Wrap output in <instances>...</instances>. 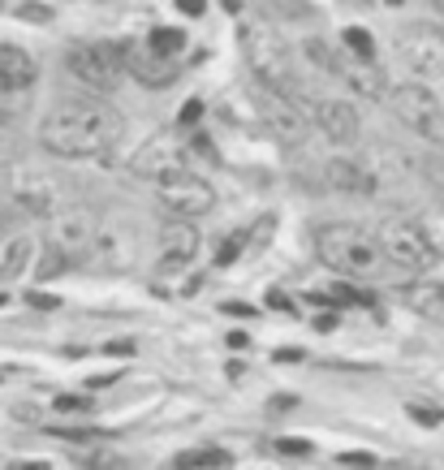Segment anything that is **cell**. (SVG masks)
I'll list each match as a JSON object with an SVG mask.
<instances>
[{
    "mask_svg": "<svg viewBox=\"0 0 444 470\" xmlns=\"http://www.w3.org/2000/svg\"><path fill=\"white\" fill-rule=\"evenodd\" d=\"M276 453H289V458H307L310 444H307V440H276Z\"/></svg>",
    "mask_w": 444,
    "mask_h": 470,
    "instance_id": "f1b7e54d",
    "label": "cell"
},
{
    "mask_svg": "<svg viewBox=\"0 0 444 470\" xmlns=\"http://www.w3.org/2000/svg\"><path fill=\"white\" fill-rule=\"evenodd\" d=\"M65 69L87 87V91H112L121 82V43H73L65 52Z\"/></svg>",
    "mask_w": 444,
    "mask_h": 470,
    "instance_id": "9c48e42d",
    "label": "cell"
},
{
    "mask_svg": "<svg viewBox=\"0 0 444 470\" xmlns=\"http://www.w3.org/2000/svg\"><path fill=\"white\" fill-rule=\"evenodd\" d=\"M18 151H22V138H18V130L0 117V165H9V160H18Z\"/></svg>",
    "mask_w": 444,
    "mask_h": 470,
    "instance_id": "7402d4cb",
    "label": "cell"
},
{
    "mask_svg": "<svg viewBox=\"0 0 444 470\" xmlns=\"http://www.w3.org/2000/svg\"><path fill=\"white\" fill-rule=\"evenodd\" d=\"M410 419H414V423H427V428H436V423L444 419V410H440V405H410Z\"/></svg>",
    "mask_w": 444,
    "mask_h": 470,
    "instance_id": "4316f807",
    "label": "cell"
},
{
    "mask_svg": "<svg viewBox=\"0 0 444 470\" xmlns=\"http://www.w3.org/2000/svg\"><path fill=\"white\" fill-rule=\"evenodd\" d=\"M151 186H156V203L169 212V220H199L216 207V190L186 165L151 168Z\"/></svg>",
    "mask_w": 444,
    "mask_h": 470,
    "instance_id": "3957f363",
    "label": "cell"
},
{
    "mask_svg": "<svg viewBox=\"0 0 444 470\" xmlns=\"http://www.w3.org/2000/svg\"><path fill=\"white\" fill-rule=\"evenodd\" d=\"M341 43H345V52H354L358 61H367V65H376V39L363 31V27H349V31L341 35Z\"/></svg>",
    "mask_w": 444,
    "mask_h": 470,
    "instance_id": "d6986e66",
    "label": "cell"
},
{
    "mask_svg": "<svg viewBox=\"0 0 444 470\" xmlns=\"http://www.w3.org/2000/svg\"><path fill=\"white\" fill-rule=\"evenodd\" d=\"M246 242H250L246 234H233V237H229V242L216 250V268H229V264H233V259L241 255V246H246Z\"/></svg>",
    "mask_w": 444,
    "mask_h": 470,
    "instance_id": "603a6c76",
    "label": "cell"
},
{
    "mask_svg": "<svg viewBox=\"0 0 444 470\" xmlns=\"http://www.w3.org/2000/svg\"><path fill=\"white\" fill-rule=\"evenodd\" d=\"M376 242H379V250H384V259L406 272H427L436 264L432 242H427L423 229H418L414 220H406V216H384L376 225Z\"/></svg>",
    "mask_w": 444,
    "mask_h": 470,
    "instance_id": "52a82bcc",
    "label": "cell"
},
{
    "mask_svg": "<svg viewBox=\"0 0 444 470\" xmlns=\"http://www.w3.org/2000/svg\"><path fill=\"white\" fill-rule=\"evenodd\" d=\"M0 380H4V375H0Z\"/></svg>",
    "mask_w": 444,
    "mask_h": 470,
    "instance_id": "60d3db41",
    "label": "cell"
},
{
    "mask_svg": "<svg viewBox=\"0 0 444 470\" xmlns=\"http://www.w3.org/2000/svg\"><path fill=\"white\" fill-rule=\"evenodd\" d=\"M121 138V112L100 96H78L61 100L43 117V147L65 160H87L112 151Z\"/></svg>",
    "mask_w": 444,
    "mask_h": 470,
    "instance_id": "6da1fadb",
    "label": "cell"
},
{
    "mask_svg": "<svg viewBox=\"0 0 444 470\" xmlns=\"http://www.w3.org/2000/svg\"><path fill=\"white\" fill-rule=\"evenodd\" d=\"M195 466H203V470H229V466H233V458H229L225 449H199V453H186V458L177 462V470H195Z\"/></svg>",
    "mask_w": 444,
    "mask_h": 470,
    "instance_id": "ac0fdd59",
    "label": "cell"
},
{
    "mask_svg": "<svg viewBox=\"0 0 444 470\" xmlns=\"http://www.w3.org/2000/svg\"><path fill=\"white\" fill-rule=\"evenodd\" d=\"M302 52H307L310 61L319 69H328V73H337L345 87L354 91V96H363V100H379L384 96V73L376 65H367V61H358L354 52H345V48H333L328 39H307L302 43Z\"/></svg>",
    "mask_w": 444,
    "mask_h": 470,
    "instance_id": "8992f818",
    "label": "cell"
},
{
    "mask_svg": "<svg viewBox=\"0 0 444 470\" xmlns=\"http://www.w3.org/2000/svg\"><path fill=\"white\" fill-rule=\"evenodd\" d=\"M199 117H203V104H199V100H190V104H186V108H181V117H177V126H186V130H190V126H195Z\"/></svg>",
    "mask_w": 444,
    "mask_h": 470,
    "instance_id": "f546056e",
    "label": "cell"
},
{
    "mask_svg": "<svg viewBox=\"0 0 444 470\" xmlns=\"http://www.w3.org/2000/svg\"><path fill=\"white\" fill-rule=\"evenodd\" d=\"M264 117H268V126L285 143H298L302 138V117H298V108L285 100V96H264Z\"/></svg>",
    "mask_w": 444,
    "mask_h": 470,
    "instance_id": "2e32d148",
    "label": "cell"
},
{
    "mask_svg": "<svg viewBox=\"0 0 444 470\" xmlns=\"http://www.w3.org/2000/svg\"><path fill=\"white\" fill-rule=\"evenodd\" d=\"M294 358H302V350H276V363H294Z\"/></svg>",
    "mask_w": 444,
    "mask_h": 470,
    "instance_id": "d590c367",
    "label": "cell"
},
{
    "mask_svg": "<svg viewBox=\"0 0 444 470\" xmlns=\"http://www.w3.org/2000/svg\"><path fill=\"white\" fill-rule=\"evenodd\" d=\"M337 462H341V466H376V458H371V453H341Z\"/></svg>",
    "mask_w": 444,
    "mask_h": 470,
    "instance_id": "4dcf8cb0",
    "label": "cell"
},
{
    "mask_svg": "<svg viewBox=\"0 0 444 470\" xmlns=\"http://www.w3.org/2000/svg\"><path fill=\"white\" fill-rule=\"evenodd\" d=\"M414 225L423 229V237L432 242V250H436V259H440V255H444V207H436V212H423Z\"/></svg>",
    "mask_w": 444,
    "mask_h": 470,
    "instance_id": "ffe728a7",
    "label": "cell"
},
{
    "mask_svg": "<svg viewBox=\"0 0 444 470\" xmlns=\"http://www.w3.org/2000/svg\"><path fill=\"white\" fill-rule=\"evenodd\" d=\"M315 250H319V259L333 272L358 276V281H371V276H379V272L388 268L376 234H363L354 225H324L315 234Z\"/></svg>",
    "mask_w": 444,
    "mask_h": 470,
    "instance_id": "7a4b0ae2",
    "label": "cell"
},
{
    "mask_svg": "<svg viewBox=\"0 0 444 470\" xmlns=\"http://www.w3.org/2000/svg\"><path fill=\"white\" fill-rule=\"evenodd\" d=\"M39 78V65L27 48L0 43V96H27Z\"/></svg>",
    "mask_w": 444,
    "mask_h": 470,
    "instance_id": "7c38bea8",
    "label": "cell"
},
{
    "mask_svg": "<svg viewBox=\"0 0 444 470\" xmlns=\"http://www.w3.org/2000/svg\"><path fill=\"white\" fill-rule=\"evenodd\" d=\"M199 250V229L190 220H165L160 225V268L165 272H177L186 268Z\"/></svg>",
    "mask_w": 444,
    "mask_h": 470,
    "instance_id": "8fae6325",
    "label": "cell"
},
{
    "mask_svg": "<svg viewBox=\"0 0 444 470\" xmlns=\"http://www.w3.org/2000/svg\"><path fill=\"white\" fill-rule=\"evenodd\" d=\"M388 108H393V117H397L406 130H414L418 138L444 143V104L432 87H423V82H402V87L388 91Z\"/></svg>",
    "mask_w": 444,
    "mask_h": 470,
    "instance_id": "5b68a950",
    "label": "cell"
},
{
    "mask_svg": "<svg viewBox=\"0 0 444 470\" xmlns=\"http://www.w3.org/2000/svg\"><path fill=\"white\" fill-rule=\"evenodd\" d=\"M147 43H151L160 57L177 61V57L186 52V31H181V27H156V31L147 35Z\"/></svg>",
    "mask_w": 444,
    "mask_h": 470,
    "instance_id": "e0dca14e",
    "label": "cell"
},
{
    "mask_svg": "<svg viewBox=\"0 0 444 470\" xmlns=\"http://www.w3.org/2000/svg\"><path fill=\"white\" fill-rule=\"evenodd\" d=\"M310 117H315V126L333 138V143H354V138H358V112H354V104L319 100L310 108Z\"/></svg>",
    "mask_w": 444,
    "mask_h": 470,
    "instance_id": "4fadbf2b",
    "label": "cell"
},
{
    "mask_svg": "<svg viewBox=\"0 0 444 470\" xmlns=\"http://www.w3.org/2000/svg\"><path fill=\"white\" fill-rule=\"evenodd\" d=\"M440 13H444V4H440Z\"/></svg>",
    "mask_w": 444,
    "mask_h": 470,
    "instance_id": "ab89813d",
    "label": "cell"
},
{
    "mask_svg": "<svg viewBox=\"0 0 444 470\" xmlns=\"http://www.w3.org/2000/svg\"><path fill=\"white\" fill-rule=\"evenodd\" d=\"M268 306H272V311H285V315H294V303H289V294H280V289H272V294H268Z\"/></svg>",
    "mask_w": 444,
    "mask_h": 470,
    "instance_id": "1f68e13d",
    "label": "cell"
},
{
    "mask_svg": "<svg viewBox=\"0 0 444 470\" xmlns=\"http://www.w3.org/2000/svg\"><path fill=\"white\" fill-rule=\"evenodd\" d=\"M315 328H319V333H328V328H337V315H319V320H315Z\"/></svg>",
    "mask_w": 444,
    "mask_h": 470,
    "instance_id": "e575fe53",
    "label": "cell"
},
{
    "mask_svg": "<svg viewBox=\"0 0 444 470\" xmlns=\"http://www.w3.org/2000/svg\"><path fill=\"white\" fill-rule=\"evenodd\" d=\"M225 311H229V315H255L246 303H225Z\"/></svg>",
    "mask_w": 444,
    "mask_h": 470,
    "instance_id": "8d00e7d4",
    "label": "cell"
},
{
    "mask_svg": "<svg viewBox=\"0 0 444 470\" xmlns=\"http://www.w3.org/2000/svg\"><path fill=\"white\" fill-rule=\"evenodd\" d=\"M241 48H246L250 69L259 73V82H268V91H272V96H294V91H302V87H298V78H294L289 48H285V39H280L276 31L246 22V27H241Z\"/></svg>",
    "mask_w": 444,
    "mask_h": 470,
    "instance_id": "277c9868",
    "label": "cell"
},
{
    "mask_svg": "<svg viewBox=\"0 0 444 470\" xmlns=\"http://www.w3.org/2000/svg\"><path fill=\"white\" fill-rule=\"evenodd\" d=\"M402 298L414 315L432 320V324H444V281H410L402 289Z\"/></svg>",
    "mask_w": 444,
    "mask_h": 470,
    "instance_id": "9a60e30c",
    "label": "cell"
},
{
    "mask_svg": "<svg viewBox=\"0 0 444 470\" xmlns=\"http://www.w3.org/2000/svg\"><path fill=\"white\" fill-rule=\"evenodd\" d=\"M177 9H181V13H190V18H199V13H203L207 4H203V0H181Z\"/></svg>",
    "mask_w": 444,
    "mask_h": 470,
    "instance_id": "836d02e7",
    "label": "cell"
},
{
    "mask_svg": "<svg viewBox=\"0 0 444 470\" xmlns=\"http://www.w3.org/2000/svg\"><path fill=\"white\" fill-rule=\"evenodd\" d=\"M333 303H363V306H371L376 298H371L367 289H354V285H337V289H333Z\"/></svg>",
    "mask_w": 444,
    "mask_h": 470,
    "instance_id": "d4e9b609",
    "label": "cell"
},
{
    "mask_svg": "<svg viewBox=\"0 0 444 470\" xmlns=\"http://www.w3.org/2000/svg\"><path fill=\"white\" fill-rule=\"evenodd\" d=\"M324 186L337 190V195H363V199L376 195V177L358 160H328L324 165Z\"/></svg>",
    "mask_w": 444,
    "mask_h": 470,
    "instance_id": "5bb4252c",
    "label": "cell"
},
{
    "mask_svg": "<svg viewBox=\"0 0 444 470\" xmlns=\"http://www.w3.org/2000/svg\"><path fill=\"white\" fill-rule=\"evenodd\" d=\"M0 306H4V294H0Z\"/></svg>",
    "mask_w": 444,
    "mask_h": 470,
    "instance_id": "f35d334b",
    "label": "cell"
},
{
    "mask_svg": "<svg viewBox=\"0 0 444 470\" xmlns=\"http://www.w3.org/2000/svg\"><path fill=\"white\" fill-rule=\"evenodd\" d=\"M27 303H31V306H43V311H52V306H57V298H52V294H43V289H31V294H27Z\"/></svg>",
    "mask_w": 444,
    "mask_h": 470,
    "instance_id": "d6a6232c",
    "label": "cell"
},
{
    "mask_svg": "<svg viewBox=\"0 0 444 470\" xmlns=\"http://www.w3.org/2000/svg\"><path fill=\"white\" fill-rule=\"evenodd\" d=\"M13 13L31 22H52V4H13Z\"/></svg>",
    "mask_w": 444,
    "mask_h": 470,
    "instance_id": "484cf974",
    "label": "cell"
},
{
    "mask_svg": "<svg viewBox=\"0 0 444 470\" xmlns=\"http://www.w3.org/2000/svg\"><path fill=\"white\" fill-rule=\"evenodd\" d=\"M121 65L130 78H138L147 91H160V87H172L177 82V61L160 57L147 39H126L121 43Z\"/></svg>",
    "mask_w": 444,
    "mask_h": 470,
    "instance_id": "30bf717a",
    "label": "cell"
},
{
    "mask_svg": "<svg viewBox=\"0 0 444 470\" xmlns=\"http://www.w3.org/2000/svg\"><path fill=\"white\" fill-rule=\"evenodd\" d=\"M57 410H65V414H87V410H91V397H78V393H61V397H57Z\"/></svg>",
    "mask_w": 444,
    "mask_h": 470,
    "instance_id": "cb8c5ba5",
    "label": "cell"
},
{
    "mask_svg": "<svg viewBox=\"0 0 444 470\" xmlns=\"http://www.w3.org/2000/svg\"><path fill=\"white\" fill-rule=\"evenodd\" d=\"M397 57L414 73V82H436L444 78V31L432 22H410L397 31Z\"/></svg>",
    "mask_w": 444,
    "mask_h": 470,
    "instance_id": "ba28073f",
    "label": "cell"
},
{
    "mask_svg": "<svg viewBox=\"0 0 444 470\" xmlns=\"http://www.w3.org/2000/svg\"><path fill=\"white\" fill-rule=\"evenodd\" d=\"M27 259H31V242H27V237H18V242L9 246V255H4V264H0V276H9V281H13L18 272L27 268Z\"/></svg>",
    "mask_w": 444,
    "mask_h": 470,
    "instance_id": "44dd1931",
    "label": "cell"
},
{
    "mask_svg": "<svg viewBox=\"0 0 444 470\" xmlns=\"http://www.w3.org/2000/svg\"><path fill=\"white\" fill-rule=\"evenodd\" d=\"M229 345H233V350H246V345H250V336H246V333H229Z\"/></svg>",
    "mask_w": 444,
    "mask_h": 470,
    "instance_id": "74e56055",
    "label": "cell"
},
{
    "mask_svg": "<svg viewBox=\"0 0 444 470\" xmlns=\"http://www.w3.org/2000/svg\"><path fill=\"white\" fill-rule=\"evenodd\" d=\"M276 18H315V9L310 4H272Z\"/></svg>",
    "mask_w": 444,
    "mask_h": 470,
    "instance_id": "83f0119b",
    "label": "cell"
}]
</instances>
